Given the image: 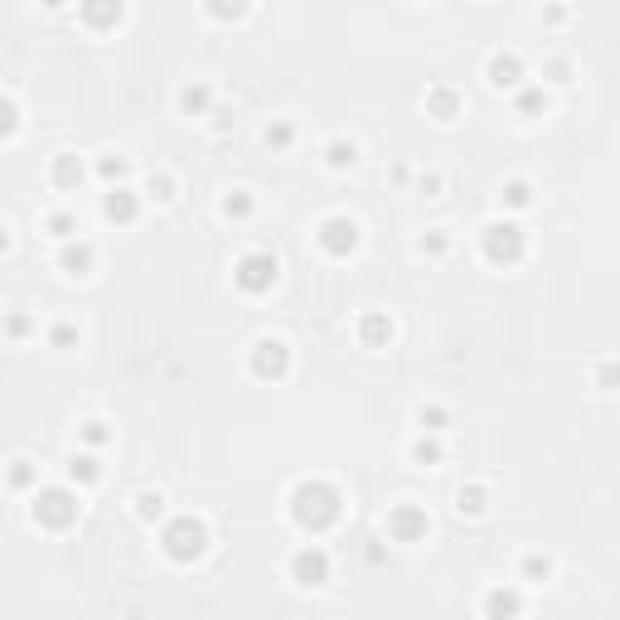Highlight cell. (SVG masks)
I'll return each instance as SVG.
<instances>
[{
	"label": "cell",
	"instance_id": "7402d4cb",
	"mask_svg": "<svg viewBox=\"0 0 620 620\" xmlns=\"http://www.w3.org/2000/svg\"><path fill=\"white\" fill-rule=\"evenodd\" d=\"M451 509L461 519H485L495 509V485L490 480H465V485H456V495H451Z\"/></svg>",
	"mask_w": 620,
	"mask_h": 620
},
{
	"label": "cell",
	"instance_id": "e0dca14e",
	"mask_svg": "<svg viewBox=\"0 0 620 620\" xmlns=\"http://www.w3.org/2000/svg\"><path fill=\"white\" fill-rule=\"evenodd\" d=\"M514 582L524 591L553 587V582H558V558L543 553V548H528V553H519V562H514Z\"/></svg>",
	"mask_w": 620,
	"mask_h": 620
},
{
	"label": "cell",
	"instance_id": "e575fe53",
	"mask_svg": "<svg viewBox=\"0 0 620 620\" xmlns=\"http://www.w3.org/2000/svg\"><path fill=\"white\" fill-rule=\"evenodd\" d=\"M117 441V427L107 422V417H83L78 422V446H88V451H107Z\"/></svg>",
	"mask_w": 620,
	"mask_h": 620
},
{
	"label": "cell",
	"instance_id": "ab89813d",
	"mask_svg": "<svg viewBox=\"0 0 620 620\" xmlns=\"http://www.w3.org/2000/svg\"><path fill=\"white\" fill-rule=\"evenodd\" d=\"M412 252H417V257H427V262H441V257L451 252V233H446V228H427V233L412 243Z\"/></svg>",
	"mask_w": 620,
	"mask_h": 620
},
{
	"label": "cell",
	"instance_id": "30bf717a",
	"mask_svg": "<svg viewBox=\"0 0 620 620\" xmlns=\"http://www.w3.org/2000/svg\"><path fill=\"white\" fill-rule=\"evenodd\" d=\"M73 15H78V30L83 34H117L131 15V0H73Z\"/></svg>",
	"mask_w": 620,
	"mask_h": 620
},
{
	"label": "cell",
	"instance_id": "ba28073f",
	"mask_svg": "<svg viewBox=\"0 0 620 620\" xmlns=\"http://www.w3.org/2000/svg\"><path fill=\"white\" fill-rule=\"evenodd\" d=\"M286 582L296 591H320L325 582H330V572H335V558H330V548L325 543H315V538H306V543H296L291 553H286Z\"/></svg>",
	"mask_w": 620,
	"mask_h": 620
},
{
	"label": "cell",
	"instance_id": "cb8c5ba5",
	"mask_svg": "<svg viewBox=\"0 0 620 620\" xmlns=\"http://www.w3.org/2000/svg\"><path fill=\"white\" fill-rule=\"evenodd\" d=\"M509 107H514L519 122H543V117L553 112V93H548L543 83H519V88L509 93Z\"/></svg>",
	"mask_w": 620,
	"mask_h": 620
},
{
	"label": "cell",
	"instance_id": "1f68e13d",
	"mask_svg": "<svg viewBox=\"0 0 620 620\" xmlns=\"http://www.w3.org/2000/svg\"><path fill=\"white\" fill-rule=\"evenodd\" d=\"M412 427H417V432H451V427H456V412H451V407L446 403H417L412 407Z\"/></svg>",
	"mask_w": 620,
	"mask_h": 620
},
{
	"label": "cell",
	"instance_id": "f546056e",
	"mask_svg": "<svg viewBox=\"0 0 620 620\" xmlns=\"http://www.w3.org/2000/svg\"><path fill=\"white\" fill-rule=\"evenodd\" d=\"M39 330H44V325H39V315H34V310H0V335H5V340L10 344H25V340H39Z\"/></svg>",
	"mask_w": 620,
	"mask_h": 620
},
{
	"label": "cell",
	"instance_id": "60d3db41",
	"mask_svg": "<svg viewBox=\"0 0 620 620\" xmlns=\"http://www.w3.org/2000/svg\"><path fill=\"white\" fill-rule=\"evenodd\" d=\"M441 189H446V175H441V170H422V175H417V194H422V199H441Z\"/></svg>",
	"mask_w": 620,
	"mask_h": 620
},
{
	"label": "cell",
	"instance_id": "ffe728a7",
	"mask_svg": "<svg viewBox=\"0 0 620 620\" xmlns=\"http://www.w3.org/2000/svg\"><path fill=\"white\" fill-rule=\"evenodd\" d=\"M63 480L73 485V490H97L102 480H107V465H102V451H88V446H78L68 461H63Z\"/></svg>",
	"mask_w": 620,
	"mask_h": 620
},
{
	"label": "cell",
	"instance_id": "d6986e66",
	"mask_svg": "<svg viewBox=\"0 0 620 620\" xmlns=\"http://www.w3.org/2000/svg\"><path fill=\"white\" fill-rule=\"evenodd\" d=\"M422 107H427V117L436 126H456L465 117V93L456 83H432L427 93H422Z\"/></svg>",
	"mask_w": 620,
	"mask_h": 620
},
{
	"label": "cell",
	"instance_id": "d4e9b609",
	"mask_svg": "<svg viewBox=\"0 0 620 620\" xmlns=\"http://www.w3.org/2000/svg\"><path fill=\"white\" fill-rule=\"evenodd\" d=\"M407 461L417 470H441L446 465V436L441 432H412L407 436Z\"/></svg>",
	"mask_w": 620,
	"mask_h": 620
},
{
	"label": "cell",
	"instance_id": "5bb4252c",
	"mask_svg": "<svg viewBox=\"0 0 620 620\" xmlns=\"http://www.w3.org/2000/svg\"><path fill=\"white\" fill-rule=\"evenodd\" d=\"M54 272H59L63 281H88L97 272V243L93 238H68V243H59V252H54Z\"/></svg>",
	"mask_w": 620,
	"mask_h": 620
},
{
	"label": "cell",
	"instance_id": "f6af8a7d",
	"mask_svg": "<svg viewBox=\"0 0 620 620\" xmlns=\"http://www.w3.org/2000/svg\"><path fill=\"white\" fill-rule=\"evenodd\" d=\"M10 248H15V228H10V223L0 218V257H5Z\"/></svg>",
	"mask_w": 620,
	"mask_h": 620
},
{
	"label": "cell",
	"instance_id": "ac0fdd59",
	"mask_svg": "<svg viewBox=\"0 0 620 620\" xmlns=\"http://www.w3.org/2000/svg\"><path fill=\"white\" fill-rule=\"evenodd\" d=\"M393 340H398V325H393V315H388V310H364V315L354 320V344H359V349L383 354Z\"/></svg>",
	"mask_w": 620,
	"mask_h": 620
},
{
	"label": "cell",
	"instance_id": "7c38bea8",
	"mask_svg": "<svg viewBox=\"0 0 620 620\" xmlns=\"http://www.w3.org/2000/svg\"><path fill=\"white\" fill-rule=\"evenodd\" d=\"M480 78H485V88H490V93L509 97L519 83H528V63H524L519 49H495V54L485 59V73H480Z\"/></svg>",
	"mask_w": 620,
	"mask_h": 620
},
{
	"label": "cell",
	"instance_id": "603a6c76",
	"mask_svg": "<svg viewBox=\"0 0 620 620\" xmlns=\"http://www.w3.org/2000/svg\"><path fill=\"white\" fill-rule=\"evenodd\" d=\"M359 160H364V141H359V136H344L340 131V136H330V141L320 146V165H325L330 175H349Z\"/></svg>",
	"mask_w": 620,
	"mask_h": 620
},
{
	"label": "cell",
	"instance_id": "9a60e30c",
	"mask_svg": "<svg viewBox=\"0 0 620 620\" xmlns=\"http://www.w3.org/2000/svg\"><path fill=\"white\" fill-rule=\"evenodd\" d=\"M97 209H102V223H107V228H131V223L141 218V209H146V199H141L136 185H107Z\"/></svg>",
	"mask_w": 620,
	"mask_h": 620
},
{
	"label": "cell",
	"instance_id": "277c9868",
	"mask_svg": "<svg viewBox=\"0 0 620 620\" xmlns=\"http://www.w3.org/2000/svg\"><path fill=\"white\" fill-rule=\"evenodd\" d=\"M475 248H480V262L485 267H495V272H514V267H524L528 262V228L519 218L509 214H495L490 223H480V233H475Z\"/></svg>",
	"mask_w": 620,
	"mask_h": 620
},
{
	"label": "cell",
	"instance_id": "83f0119b",
	"mask_svg": "<svg viewBox=\"0 0 620 620\" xmlns=\"http://www.w3.org/2000/svg\"><path fill=\"white\" fill-rule=\"evenodd\" d=\"M165 514H170V499H165V490H151V485H146V490H136V495H131V519H136L141 528H155Z\"/></svg>",
	"mask_w": 620,
	"mask_h": 620
},
{
	"label": "cell",
	"instance_id": "8992f818",
	"mask_svg": "<svg viewBox=\"0 0 620 620\" xmlns=\"http://www.w3.org/2000/svg\"><path fill=\"white\" fill-rule=\"evenodd\" d=\"M248 373L257 378V383H286L291 378V369H296V349H291V340L286 335H257V340L248 344Z\"/></svg>",
	"mask_w": 620,
	"mask_h": 620
},
{
	"label": "cell",
	"instance_id": "836d02e7",
	"mask_svg": "<svg viewBox=\"0 0 620 620\" xmlns=\"http://www.w3.org/2000/svg\"><path fill=\"white\" fill-rule=\"evenodd\" d=\"M141 199H146V204H175V199H180V180H175V170H151L146 185H141Z\"/></svg>",
	"mask_w": 620,
	"mask_h": 620
},
{
	"label": "cell",
	"instance_id": "f1b7e54d",
	"mask_svg": "<svg viewBox=\"0 0 620 620\" xmlns=\"http://www.w3.org/2000/svg\"><path fill=\"white\" fill-rule=\"evenodd\" d=\"M538 83H543L548 93L572 88V83H577V63H572V54H548V59L538 63Z\"/></svg>",
	"mask_w": 620,
	"mask_h": 620
},
{
	"label": "cell",
	"instance_id": "74e56055",
	"mask_svg": "<svg viewBox=\"0 0 620 620\" xmlns=\"http://www.w3.org/2000/svg\"><path fill=\"white\" fill-rule=\"evenodd\" d=\"M25 131V107L15 93H0V146H10Z\"/></svg>",
	"mask_w": 620,
	"mask_h": 620
},
{
	"label": "cell",
	"instance_id": "44dd1931",
	"mask_svg": "<svg viewBox=\"0 0 620 620\" xmlns=\"http://www.w3.org/2000/svg\"><path fill=\"white\" fill-rule=\"evenodd\" d=\"M257 209H262V199H257V189H248V185L223 189V194H218V204H214V214L223 218V223H233V228L252 223V218H257Z\"/></svg>",
	"mask_w": 620,
	"mask_h": 620
},
{
	"label": "cell",
	"instance_id": "4dcf8cb0",
	"mask_svg": "<svg viewBox=\"0 0 620 620\" xmlns=\"http://www.w3.org/2000/svg\"><path fill=\"white\" fill-rule=\"evenodd\" d=\"M39 480H44V475H39V465H34L30 456H10V461H5V490H10V495H30Z\"/></svg>",
	"mask_w": 620,
	"mask_h": 620
},
{
	"label": "cell",
	"instance_id": "484cf974",
	"mask_svg": "<svg viewBox=\"0 0 620 620\" xmlns=\"http://www.w3.org/2000/svg\"><path fill=\"white\" fill-rule=\"evenodd\" d=\"M528 209H538V189H533V180L509 175V180L499 185V214L519 218V214H528Z\"/></svg>",
	"mask_w": 620,
	"mask_h": 620
},
{
	"label": "cell",
	"instance_id": "8d00e7d4",
	"mask_svg": "<svg viewBox=\"0 0 620 620\" xmlns=\"http://www.w3.org/2000/svg\"><path fill=\"white\" fill-rule=\"evenodd\" d=\"M93 175L102 180V189H107V185H126V180H131V160H126L122 151H102V155H97V165H93Z\"/></svg>",
	"mask_w": 620,
	"mask_h": 620
},
{
	"label": "cell",
	"instance_id": "5b68a950",
	"mask_svg": "<svg viewBox=\"0 0 620 620\" xmlns=\"http://www.w3.org/2000/svg\"><path fill=\"white\" fill-rule=\"evenodd\" d=\"M310 243H315L320 257H330V262H349L354 252L364 248V223H359L354 214H344V209H335V214L315 218Z\"/></svg>",
	"mask_w": 620,
	"mask_h": 620
},
{
	"label": "cell",
	"instance_id": "4316f807",
	"mask_svg": "<svg viewBox=\"0 0 620 620\" xmlns=\"http://www.w3.org/2000/svg\"><path fill=\"white\" fill-rule=\"evenodd\" d=\"M39 233H44V238H54V243H68V238H78V233H83V223H78V209H68V204H59V209H44V214H39Z\"/></svg>",
	"mask_w": 620,
	"mask_h": 620
},
{
	"label": "cell",
	"instance_id": "8fae6325",
	"mask_svg": "<svg viewBox=\"0 0 620 620\" xmlns=\"http://www.w3.org/2000/svg\"><path fill=\"white\" fill-rule=\"evenodd\" d=\"M475 611L485 620H519L528 611V591L519 582H490V587L480 591Z\"/></svg>",
	"mask_w": 620,
	"mask_h": 620
},
{
	"label": "cell",
	"instance_id": "9c48e42d",
	"mask_svg": "<svg viewBox=\"0 0 620 620\" xmlns=\"http://www.w3.org/2000/svg\"><path fill=\"white\" fill-rule=\"evenodd\" d=\"M281 281V257L272 248H243L233 257V286L243 296H267Z\"/></svg>",
	"mask_w": 620,
	"mask_h": 620
},
{
	"label": "cell",
	"instance_id": "2e32d148",
	"mask_svg": "<svg viewBox=\"0 0 620 620\" xmlns=\"http://www.w3.org/2000/svg\"><path fill=\"white\" fill-rule=\"evenodd\" d=\"M218 102V88L209 78H189L175 88V117H185V122H204L209 112H214Z\"/></svg>",
	"mask_w": 620,
	"mask_h": 620
},
{
	"label": "cell",
	"instance_id": "d6a6232c",
	"mask_svg": "<svg viewBox=\"0 0 620 620\" xmlns=\"http://www.w3.org/2000/svg\"><path fill=\"white\" fill-rule=\"evenodd\" d=\"M199 10H204V20H214V25H243L252 15V0H199Z\"/></svg>",
	"mask_w": 620,
	"mask_h": 620
},
{
	"label": "cell",
	"instance_id": "f35d334b",
	"mask_svg": "<svg viewBox=\"0 0 620 620\" xmlns=\"http://www.w3.org/2000/svg\"><path fill=\"white\" fill-rule=\"evenodd\" d=\"M39 335H44V344H49V349H59V354H68V349H78V340H83L73 320H54V325H44Z\"/></svg>",
	"mask_w": 620,
	"mask_h": 620
},
{
	"label": "cell",
	"instance_id": "52a82bcc",
	"mask_svg": "<svg viewBox=\"0 0 620 620\" xmlns=\"http://www.w3.org/2000/svg\"><path fill=\"white\" fill-rule=\"evenodd\" d=\"M383 538L398 543V548H422L432 538V514L422 499H393L388 514H383Z\"/></svg>",
	"mask_w": 620,
	"mask_h": 620
},
{
	"label": "cell",
	"instance_id": "bcb514c9",
	"mask_svg": "<svg viewBox=\"0 0 620 620\" xmlns=\"http://www.w3.org/2000/svg\"><path fill=\"white\" fill-rule=\"evenodd\" d=\"M412 180V165H393V185H407Z\"/></svg>",
	"mask_w": 620,
	"mask_h": 620
},
{
	"label": "cell",
	"instance_id": "ee69618b",
	"mask_svg": "<svg viewBox=\"0 0 620 620\" xmlns=\"http://www.w3.org/2000/svg\"><path fill=\"white\" fill-rule=\"evenodd\" d=\"M567 15H572L567 5H543V15H538V20H543L548 30H562V25H567Z\"/></svg>",
	"mask_w": 620,
	"mask_h": 620
},
{
	"label": "cell",
	"instance_id": "7bdbcfd3",
	"mask_svg": "<svg viewBox=\"0 0 620 620\" xmlns=\"http://www.w3.org/2000/svg\"><path fill=\"white\" fill-rule=\"evenodd\" d=\"M596 393H616V359L596 364Z\"/></svg>",
	"mask_w": 620,
	"mask_h": 620
},
{
	"label": "cell",
	"instance_id": "7dc6e473",
	"mask_svg": "<svg viewBox=\"0 0 620 620\" xmlns=\"http://www.w3.org/2000/svg\"><path fill=\"white\" fill-rule=\"evenodd\" d=\"M44 10H63V5H73V0H39Z\"/></svg>",
	"mask_w": 620,
	"mask_h": 620
},
{
	"label": "cell",
	"instance_id": "7a4b0ae2",
	"mask_svg": "<svg viewBox=\"0 0 620 620\" xmlns=\"http://www.w3.org/2000/svg\"><path fill=\"white\" fill-rule=\"evenodd\" d=\"M155 548L170 567H199L214 548V528H209L204 514H189V509L185 514H165L155 524Z\"/></svg>",
	"mask_w": 620,
	"mask_h": 620
},
{
	"label": "cell",
	"instance_id": "6da1fadb",
	"mask_svg": "<svg viewBox=\"0 0 620 620\" xmlns=\"http://www.w3.org/2000/svg\"><path fill=\"white\" fill-rule=\"evenodd\" d=\"M281 509H286V524L296 528L301 538H325V533H335L344 524L349 495H344L340 480H330V475H301L281 495Z\"/></svg>",
	"mask_w": 620,
	"mask_h": 620
},
{
	"label": "cell",
	"instance_id": "b9f144b4",
	"mask_svg": "<svg viewBox=\"0 0 620 620\" xmlns=\"http://www.w3.org/2000/svg\"><path fill=\"white\" fill-rule=\"evenodd\" d=\"M204 122H209V131H214V136H228V131L238 126V117H233V107H218V102H214V112H209Z\"/></svg>",
	"mask_w": 620,
	"mask_h": 620
},
{
	"label": "cell",
	"instance_id": "d590c367",
	"mask_svg": "<svg viewBox=\"0 0 620 620\" xmlns=\"http://www.w3.org/2000/svg\"><path fill=\"white\" fill-rule=\"evenodd\" d=\"M296 136H301V131H296L291 117H272V122L262 126V146H267L272 155H286L291 146H296Z\"/></svg>",
	"mask_w": 620,
	"mask_h": 620
},
{
	"label": "cell",
	"instance_id": "3957f363",
	"mask_svg": "<svg viewBox=\"0 0 620 620\" xmlns=\"http://www.w3.org/2000/svg\"><path fill=\"white\" fill-rule=\"evenodd\" d=\"M30 528L34 533H49V538H63V533H73L78 519H83V490H73L68 480H39L30 495Z\"/></svg>",
	"mask_w": 620,
	"mask_h": 620
},
{
	"label": "cell",
	"instance_id": "4fadbf2b",
	"mask_svg": "<svg viewBox=\"0 0 620 620\" xmlns=\"http://www.w3.org/2000/svg\"><path fill=\"white\" fill-rule=\"evenodd\" d=\"M88 160L78 151H54L49 155V165H44V185L54 189V194H78V189L88 185Z\"/></svg>",
	"mask_w": 620,
	"mask_h": 620
}]
</instances>
